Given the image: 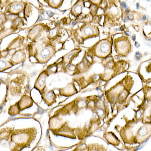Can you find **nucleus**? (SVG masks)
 Returning <instances> with one entry per match:
<instances>
[{"label":"nucleus","instance_id":"13","mask_svg":"<svg viewBox=\"0 0 151 151\" xmlns=\"http://www.w3.org/2000/svg\"><path fill=\"white\" fill-rule=\"evenodd\" d=\"M100 50L103 53H108L110 50V45L109 43L106 42L101 43L100 45Z\"/></svg>","mask_w":151,"mask_h":151},{"label":"nucleus","instance_id":"2","mask_svg":"<svg viewBox=\"0 0 151 151\" xmlns=\"http://www.w3.org/2000/svg\"><path fill=\"white\" fill-rule=\"evenodd\" d=\"M15 129L14 127H6L0 130V145L3 146H10L11 137Z\"/></svg>","mask_w":151,"mask_h":151},{"label":"nucleus","instance_id":"10","mask_svg":"<svg viewBox=\"0 0 151 151\" xmlns=\"http://www.w3.org/2000/svg\"><path fill=\"white\" fill-rule=\"evenodd\" d=\"M50 54H51V51L50 48L46 47V48H43V50H41L40 53V55L42 58L45 60L49 58V57L51 55Z\"/></svg>","mask_w":151,"mask_h":151},{"label":"nucleus","instance_id":"23","mask_svg":"<svg viewBox=\"0 0 151 151\" xmlns=\"http://www.w3.org/2000/svg\"><path fill=\"white\" fill-rule=\"evenodd\" d=\"M122 6L124 8H127V4L125 3V2H122Z\"/></svg>","mask_w":151,"mask_h":151},{"label":"nucleus","instance_id":"35","mask_svg":"<svg viewBox=\"0 0 151 151\" xmlns=\"http://www.w3.org/2000/svg\"><path fill=\"white\" fill-rule=\"evenodd\" d=\"M65 12H66V10L65 11H63V13H65Z\"/></svg>","mask_w":151,"mask_h":151},{"label":"nucleus","instance_id":"8","mask_svg":"<svg viewBox=\"0 0 151 151\" xmlns=\"http://www.w3.org/2000/svg\"><path fill=\"white\" fill-rule=\"evenodd\" d=\"M20 112L18 102L16 103L15 104L11 105L8 109V114L10 116L18 115L20 113Z\"/></svg>","mask_w":151,"mask_h":151},{"label":"nucleus","instance_id":"17","mask_svg":"<svg viewBox=\"0 0 151 151\" xmlns=\"http://www.w3.org/2000/svg\"><path fill=\"white\" fill-rule=\"evenodd\" d=\"M57 32V29L56 28L53 29V30H52L51 31H50V36H54L56 35Z\"/></svg>","mask_w":151,"mask_h":151},{"label":"nucleus","instance_id":"14","mask_svg":"<svg viewBox=\"0 0 151 151\" xmlns=\"http://www.w3.org/2000/svg\"><path fill=\"white\" fill-rule=\"evenodd\" d=\"M84 32L85 34L87 35H90L93 34L94 30L92 28L90 27H87L84 29Z\"/></svg>","mask_w":151,"mask_h":151},{"label":"nucleus","instance_id":"6","mask_svg":"<svg viewBox=\"0 0 151 151\" xmlns=\"http://www.w3.org/2000/svg\"><path fill=\"white\" fill-rule=\"evenodd\" d=\"M42 98L45 103L50 106L55 101V94L53 91H45L42 94Z\"/></svg>","mask_w":151,"mask_h":151},{"label":"nucleus","instance_id":"27","mask_svg":"<svg viewBox=\"0 0 151 151\" xmlns=\"http://www.w3.org/2000/svg\"><path fill=\"white\" fill-rule=\"evenodd\" d=\"M125 33L126 35H127V36H131V33L129 32V31H127V32H125Z\"/></svg>","mask_w":151,"mask_h":151},{"label":"nucleus","instance_id":"33","mask_svg":"<svg viewBox=\"0 0 151 151\" xmlns=\"http://www.w3.org/2000/svg\"><path fill=\"white\" fill-rule=\"evenodd\" d=\"M37 151H43V150H42L40 149H39Z\"/></svg>","mask_w":151,"mask_h":151},{"label":"nucleus","instance_id":"9","mask_svg":"<svg viewBox=\"0 0 151 151\" xmlns=\"http://www.w3.org/2000/svg\"><path fill=\"white\" fill-rule=\"evenodd\" d=\"M13 64L12 63H10L5 60H3L0 58V72L5 70L6 69H9L12 67Z\"/></svg>","mask_w":151,"mask_h":151},{"label":"nucleus","instance_id":"21","mask_svg":"<svg viewBox=\"0 0 151 151\" xmlns=\"http://www.w3.org/2000/svg\"><path fill=\"white\" fill-rule=\"evenodd\" d=\"M49 70H50V71H51V72L55 71L56 70V67H55V66H52V67H50Z\"/></svg>","mask_w":151,"mask_h":151},{"label":"nucleus","instance_id":"15","mask_svg":"<svg viewBox=\"0 0 151 151\" xmlns=\"http://www.w3.org/2000/svg\"><path fill=\"white\" fill-rule=\"evenodd\" d=\"M82 8L80 5H77L74 8V12L77 15L80 14L82 12Z\"/></svg>","mask_w":151,"mask_h":151},{"label":"nucleus","instance_id":"12","mask_svg":"<svg viewBox=\"0 0 151 151\" xmlns=\"http://www.w3.org/2000/svg\"><path fill=\"white\" fill-rule=\"evenodd\" d=\"M88 151H104V150L98 145H91L88 146Z\"/></svg>","mask_w":151,"mask_h":151},{"label":"nucleus","instance_id":"31","mask_svg":"<svg viewBox=\"0 0 151 151\" xmlns=\"http://www.w3.org/2000/svg\"><path fill=\"white\" fill-rule=\"evenodd\" d=\"M139 4L137 3V9H139Z\"/></svg>","mask_w":151,"mask_h":151},{"label":"nucleus","instance_id":"29","mask_svg":"<svg viewBox=\"0 0 151 151\" xmlns=\"http://www.w3.org/2000/svg\"><path fill=\"white\" fill-rule=\"evenodd\" d=\"M132 40L133 41H135L136 40V35H134L132 37Z\"/></svg>","mask_w":151,"mask_h":151},{"label":"nucleus","instance_id":"5","mask_svg":"<svg viewBox=\"0 0 151 151\" xmlns=\"http://www.w3.org/2000/svg\"><path fill=\"white\" fill-rule=\"evenodd\" d=\"M46 78H47V74H45V73L43 72L40 75L36 80L35 88H36V89L39 90L40 92L42 91L45 88Z\"/></svg>","mask_w":151,"mask_h":151},{"label":"nucleus","instance_id":"16","mask_svg":"<svg viewBox=\"0 0 151 151\" xmlns=\"http://www.w3.org/2000/svg\"><path fill=\"white\" fill-rule=\"evenodd\" d=\"M24 149V148L20 147V146L15 145V146L11 149L10 151H22Z\"/></svg>","mask_w":151,"mask_h":151},{"label":"nucleus","instance_id":"34","mask_svg":"<svg viewBox=\"0 0 151 151\" xmlns=\"http://www.w3.org/2000/svg\"><path fill=\"white\" fill-rule=\"evenodd\" d=\"M126 21H127V19H126V18H125V19H124V22H125Z\"/></svg>","mask_w":151,"mask_h":151},{"label":"nucleus","instance_id":"20","mask_svg":"<svg viewBox=\"0 0 151 151\" xmlns=\"http://www.w3.org/2000/svg\"><path fill=\"white\" fill-rule=\"evenodd\" d=\"M75 53V52H70V54H69V55H67V59L68 60H70L71 58H72V57L73 55H74V54Z\"/></svg>","mask_w":151,"mask_h":151},{"label":"nucleus","instance_id":"32","mask_svg":"<svg viewBox=\"0 0 151 151\" xmlns=\"http://www.w3.org/2000/svg\"><path fill=\"white\" fill-rule=\"evenodd\" d=\"M129 12H130V11H129V9H127V10H126V13H127V14H128V13H129Z\"/></svg>","mask_w":151,"mask_h":151},{"label":"nucleus","instance_id":"4","mask_svg":"<svg viewBox=\"0 0 151 151\" xmlns=\"http://www.w3.org/2000/svg\"><path fill=\"white\" fill-rule=\"evenodd\" d=\"M24 3L22 2H15L9 6L8 11L13 15H18L24 9Z\"/></svg>","mask_w":151,"mask_h":151},{"label":"nucleus","instance_id":"18","mask_svg":"<svg viewBox=\"0 0 151 151\" xmlns=\"http://www.w3.org/2000/svg\"><path fill=\"white\" fill-rule=\"evenodd\" d=\"M141 57H142V55H141V53L139 52H136V58L137 60H139L141 59Z\"/></svg>","mask_w":151,"mask_h":151},{"label":"nucleus","instance_id":"28","mask_svg":"<svg viewBox=\"0 0 151 151\" xmlns=\"http://www.w3.org/2000/svg\"><path fill=\"white\" fill-rule=\"evenodd\" d=\"M146 19H147V16H146V15H144L143 16V17H142V20H146Z\"/></svg>","mask_w":151,"mask_h":151},{"label":"nucleus","instance_id":"24","mask_svg":"<svg viewBox=\"0 0 151 151\" xmlns=\"http://www.w3.org/2000/svg\"><path fill=\"white\" fill-rule=\"evenodd\" d=\"M47 15L49 16H52L53 15V13L52 12H51V11H47Z\"/></svg>","mask_w":151,"mask_h":151},{"label":"nucleus","instance_id":"19","mask_svg":"<svg viewBox=\"0 0 151 151\" xmlns=\"http://www.w3.org/2000/svg\"><path fill=\"white\" fill-rule=\"evenodd\" d=\"M97 113L98 114V115L100 116H103V114H104V111H103V110H101V109H98V110H97Z\"/></svg>","mask_w":151,"mask_h":151},{"label":"nucleus","instance_id":"11","mask_svg":"<svg viewBox=\"0 0 151 151\" xmlns=\"http://www.w3.org/2000/svg\"><path fill=\"white\" fill-rule=\"evenodd\" d=\"M106 139L108 141V142H110V144H116L117 145V143L119 144V141L117 139V138L115 137L114 135L113 134H110L109 133L108 135H107Z\"/></svg>","mask_w":151,"mask_h":151},{"label":"nucleus","instance_id":"25","mask_svg":"<svg viewBox=\"0 0 151 151\" xmlns=\"http://www.w3.org/2000/svg\"><path fill=\"white\" fill-rule=\"evenodd\" d=\"M77 151H88L87 149H85V148H81L80 149L77 150Z\"/></svg>","mask_w":151,"mask_h":151},{"label":"nucleus","instance_id":"7","mask_svg":"<svg viewBox=\"0 0 151 151\" xmlns=\"http://www.w3.org/2000/svg\"><path fill=\"white\" fill-rule=\"evenodd\" d=\"M24 53L22 50H18L14 53L11 59L12 63L18 64L22 62L24 60Z\"/></svg>","mask_w":151,"mask_h":151},{"label":"nucleus","instance_id":"22","mask_svg":"<svg viewBox=\"0 0 151 151\" xmlns=\"http://www.w3.org/2000/svg\"><path fill=\"white\" fill-rule=\"evenodd\" d=\"M133 18H134V17L132 15H129L127 16V18L129 20H133Z\"/></svg>","mask_w":151,"mask_h":151},{"label":"nucleus","instance_id":"30","mask_svg":"<svg viewBox=\"0 0 151 151\" xmlns=\"http://www.w3.org/2000/svg\"><path fill=\"white\" fill-rule=\"evenodd\" d=\"M77 22H73L72 23V25H73V26H75L76 24H77Z\"/></svg>","mask_w":151,"mask_h":151},{"label":"nucleus","instance_id":"3","mask_svg":"<svg viewBox=\"0 0 151 151\" xmlns=\"http://www.w3.org/2000/svg\"><path fill=\"white\" fill-rule=\"evenodd\" d=\"M19 107L21 111L30 108L33 104V100L28 95H23L22 96L19 101L18 102Z\"/></svg>","mask_w":151,"mask_h":151},{"label":"nucleus","instance_id":"36","mask_svg":"<svg viewBox=\"0 0 151 151\" xmlns=\"http://www.w3.org/2000/svg\"><path fill=\"white\" fill-rule=\"evenodd\" d=\"M0 84H1V83H0Z\"/></svg>","mask_w":151,"mask_h":151},{"label":"nucleus","instance_id":"1","mask_svg":"<svg viewBox=\"0 0 151 151\" xmlns=\"http://www.w3.org/2000/svg\"><path fill=\"white\" fill-rule=\"evenodd\" d=\"M37 134V129L35 127L15 129L11 137V142L23 148H30L36 139Z\"/></svg>","mask_w":151,"mask_h":151},{"label":"nucleus","instance_id":"26","mask_svg":"<svg viewBox=\"0 0 151 151\" xmlns=\"http://www.w3.org/2000/svg\"><path fill=\"white\" fill-rule=\"evenodd\" d=\"M134 45H135V47H137V48H138V47H139L140 46V45H139V43H138V42H135V44H134Z\"/></svg>","mask_w":151,"mask_h":151}]
</instances>
